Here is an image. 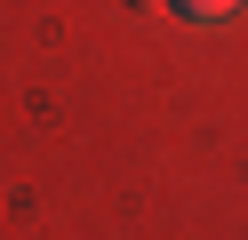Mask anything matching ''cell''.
<instances>
[{
    "label": "cell",
    "instance_id": "1",
    "mask_svg": "<svg viewBox=\"0 0 248 240\" xmlns=\"http://www.w3.org/2000/svg\"><path fill=\"white\" fill-rule=\"evenodd\" d=\"M168 8H176L184 24H216V16H232L240 0H168Z\"/></svg>",
    "mask_w": 248,
    "mask_h": 240
}]
</instances>
